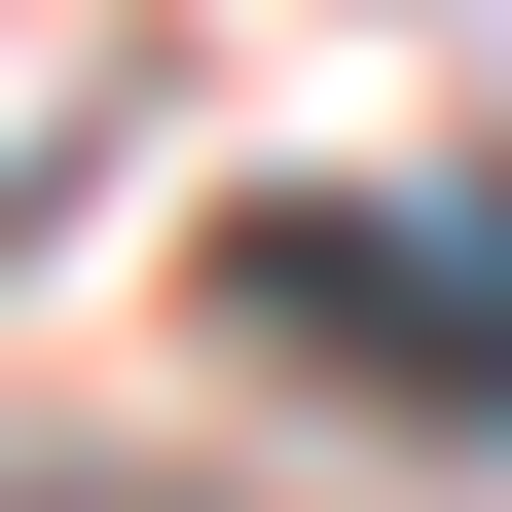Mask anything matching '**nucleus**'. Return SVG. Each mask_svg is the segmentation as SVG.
Wrapping results in <instances>:
<instances>
[{"label":"nucleus","instance_id":"1","mask_svg":"<svg viewBox=\"0 0 512 512\" xmlns=\"http://www.w3.org/2000/svg\"><path fill=\"white\" fill-rule=\"evenodd\" d=\"M220 330L403 366V403H512V256H403V220H220Z\"/></svg>","mask_w":512,"mask_h":512},{"label":"nucleus","instance_id":"2","mask_svg":"<svg viewBox=\"0 0 512 512\" xmlns=\"http://www.w3.org/2000/svg\"><path fill=\"white\" fill-rule=\"evenodd\" d=\"M0 512H110V476H0Z\"/></svg>","mask_w":512,"mask_h":512}]
</instances>
